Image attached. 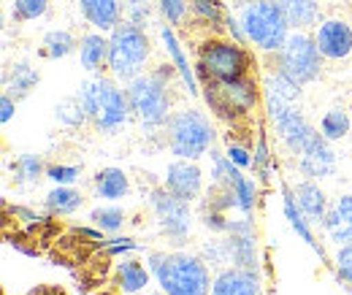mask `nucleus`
Segmentation results:
<instances>
[{
    "label": "nucleus",
    "mask_w": 352,
    "mask_h": 295,
    "mask_svg": "<svg viewBox=\"0 0 352 295\" xmlns=\"http://www.w3.org/2000/svg\"><path fill=\"white\" fill-rule=\"evenodd\" d=\"M204 98L209 103V109L228 120L230 125H241L250 111H255V103H258V82L252 76H241V79H233V82H212L206 79L204 82Z\"/></svg>",
    "instance_id": "obj_8"
},
{
    "label": "nucleus",
    "mask_w": 352,
    "mask_h": 295,
    "mask_svg": "<svg viewBox=\"0 0 352 295\" xmlns=\"http://www.w3.org/2000/svg\"><path fill=\"white\" fill-rule=\"evenodd\" d=\"M276 54H279V71L287 74L296 85L314 82L320 76V68L325 60L317 49L314 36H307L304 30H293Z\"/></svg>",
    "instance_id": "obj_10"
},
{
    "label": "nucleus",
    "mask_w": 352,
    "mask_h": 295,
    "mask_svg": "<svg viewBox=\"0 0 352 295\" xmlns=\"http://www.w3.org/2000/svg\"><path fill=\"white\" fill-rule=\"evenodd\" d=\"M54 117H57L60 125H65V127H82L89 120L87 109H85V103H82L79 95L63 98V100L54 106Z\"/></svg>",
    "instance_id": "obj_31"
},
{
    "label": "nucleus",
    "mask_w": 352,
    "mask_h": 295,
    "mask_svg": "<svg viewBox=\"0 0 352 295\" xmlns=\"http://www.w3.org/2000/svg\"><path fill=\"white\" fill-rule=\"evenodd\" d=\"M82 173V166H65V163H54L46 168V179H52L54 184H63V187H71Z\"/></svg>",
    "instance_id": "obj_37"
},
{
    "label": "nucleus",
    "mask_w": 352,
    "mask_h": 295,
    "mask_svg": "<svg viewBox=\"0 0 352 295\" xmlns=\"http://www.w3.org/2000/svg\"><path fill=\"white\" fill-rule=\"evenodd\" d=\"M82 206H85V195H82L79 190H74V187L57 184V187L46 195V211H49L52 217H68V214L79 211Z\"/></svg>",
    "instance_id": "obj_25"
},
{
    "label": "nucleus",
    "mask_w": 352,
    "mask_h": 295,
    "mask_svg": "<svg viewBox=\"0 0 352 295\" xmlns=\"http://www.w3.org/2000/svg\"><path fill=\"white\" fill-rule=\"evenodd\" d=\"M46 8H49V0H14L11 17L14 22H33L44 17Z\"/></svg>",
    "instance_id": "obj_34"
},
{
    "label": "nucleus",
    "mask_w": 352,
    "mask_h": 295,
    "mask_svg": "<svg viewBox=\"0 0 352 295\" xmlns=\"http://www.w3.org/2000/svg\"><path fill=\"white\" fill-rule=\"evenodd\" d=\"M261 293V279L255 271L247 268H225L212 282V295H258Z\"/></svg>",
    "instance_id": "obj_15"
},
{
    "label": "nucleus",
    "mask_w": 352,
    "mask_h": 295,
    "mask_svg": "<svg viewBox=\"0 0 352 295\" xmlns=\"http://www.w3.org/2000/svg\"><path fill=\"white\" fill-rule=\"evenodd\" d=\"M252 57L244 49V43L228 41V39H206L198 46V79L206 82H233L241 76H250Z\"/></svg>",
    "instance_id": "obj_5"
},
{
    "label": "nucleus",
    "mask_w": 352,
    "mask_h": 295,
    "mask_svg": "<svg viewBox=\"0 0 352 295\" xmlns=\"http://www.w3.org/2000/svg\"><path fill=\"white\" fill-rule=\"evenodd\" d=\"M282 204H285V217H287V222H290V228L307 241V247H311L317 254H322V250H320V244L314 241V236H311V230H309V222L307 217H304V211L298 209V204H296V193L290 190V187H285L282 190Z\"/></svg>",
    "instance_id": "obj_24"
},
{
    "label": "nucleus",
    "mask_w": 352,
    "mask_h": 295,
    "mask_svg": "<svg viewBox=\"0 0 352 295\" xmlns=\"http://www.w3.org/2000/svg\"><path fill=\"white\" fill-rule=\"evenodd\" d=\"M149 206L157 217V225L160 230L174 241L182 244V239L190 233V222H192V214H190V204L176 198L174 193H168L166 187H155L149 193Z\"/></svg>",
    "instance_id": "obj_11"
},
{
    "label": "nucleus",
    "mask_w": 352,
    "mask_h": 295,
    "mask_svg": "<svg viewBox=\"0 0 352 295\" xmlns=\"http://www.w3.org/2000/svg\"><path fill=\"white\" fill-rule=\"evenodd\" d=\"M268 163H271L268 144H265L263 135H258V144H255V152H252V168L258 171L261 179H268Z\"/></svg>",
    "instance_id": "obj_41"
},
{
    "label": "nucleus",
    "mask_w": 352,
    "mask_h": 295,
    "mask_svg": "<svg viewBox=\"0 0 352 295\" xmlns=\"http://www.w3.org/2000/svg\"><path fill=\"white\" fill-rule=\"evenodd\" d=\"M265 95H274V98H282L287 103H298L301 106V85H296L287 74H282L279 68L274 74H268L263 82Z\"/></svg>",
    "instance_id": "obj_28"
},
{
    "label": "nucleus",
    "mask_w": 352,
    "mask_h": 295,
    "mask_svg": "<svg viewBox=\"0 0 352 295\" xmlns=\"http://www.w3.org/2000/svg\"><path fill=\"white\" fill-rule=\"evenodd\" d=\"M225 155L230 157V163H233V166H239L241 171L252 168V149H250L247 144L228 138V152H225Z\"/></svg>",
    "instance_id": "obj_38"
},
{
    "label": "nucleus",
    "mask_w": 352,
    "mask_h": 295,
    "mask_svg": "<svg viewBox=\"0 0 352 295\" xmlns=\"http://www.w3.org/2000/svg\"><path fill=\"white\" fill-rule=\"evenodd\" d=\"M30 295H65L60 287H54V285H44V287H36Z\"/></svg>",
    "instance_id": "obj_45"
},
{
    "label": "nucleus",
    "mask_w": 352,
    "mask_h": 295,
    "mask_svg": "<svg viewBox=\"0 0 352 295\" xmlns=\"http://www.w3.org/2000/svg\"><path fill=\"white\" fill-rule=\"evenodd\" d=\"M190 6H192L195 17H198L204 25H209V28H220V25H225L222 3H217V0H192Z\"/></svg>",
    "instance_id": "obj_35"
},
{
    "label": "nucleus",
    "mask_w": 352,
    "mask_h": 295,
    "mask_svg": "<svg viewBox=\"0 0 352 295\" xmlns=\"http://www.w3.org/2000/svg\"><path fill=\"white\" fill-rule=\"evenodd\" d=\"M290 30H307V28H317L320 19V6L317 0H276Z\"/></svg>",
    "instance_id": "obj_22"
},
{
    "label": "nucleus",
    "mask_w": 352,
    "mask_h": 295,
    "mask_svg": "<svg viewBox=\"0 0 352 295\" xmlns=\"http://www.w3.org/2000/svg\"><path fill=\"white\" fill-rule=\"evenodd\" d=\"M133 250H135V241L133 239H109L100 247V252L106 254V257H114V254L120 252H133Z\"/></svg>",
    "instance_id": "obj_43"
},
{
    "label": "nucleus",
    "mask_w": 352,
    "mask_h": 295,
    "mask_svg": "<svg viewBox=\"0 0 352 295\" xmlns=\"http://www.w3.org/2000/svg\"><path fill=\"white\" fill-rule=\"evenodd\" d=\"M350 114L347 111H342V109H331V111H325L322 114V120H320V133L333 144V141H342V138H347V133H350Z\"/></svg>",
    "instance_id": "obj_32"
},
{
    "label": "nucleus",
    "mask_w": 352,
    "mask_h": 295,
    "mask_svg": "<svg viewBox=\"0 0 352 295\" xmlns=\"http://www.w3.org/2000/svg\"><path fill=\"white\" fill-rule=\"evenodd\" d=\"M79 98L87 109L89 122L98 127L100 133H117L120 127L128 122L131 103L128 92L120 89L109 79H87L79 87Z\"/></svg>",
    "instance_id": "obj_4"
},
{
    "label": "nucleus",
    "mask_w": 352,
    "mask_h": 295,
    "mask_svg": "<svg viewBox=\"0 0 352 295\" xmlns=\"http://www.w3.org/2000/svg\"><path fill=\"white\" fill-rule=\"evenodd\" d=\"M82 17L87 19L89 25L103 33V30H114L122 19V3L120 0H79Z\"/></svg>",
    "instance_id": "obj_19"
},
{
    "label": "nucleus",
    "mask_w": 352,
    "mask_h": 295,
    "mask_svg": "<svg viewBox=\"0 0 352 295\" xmlns=\"http://www.w3.org/2000/svg\"><path fill=\"white\" fill-rule=\"evenodd\" d=\"M38 82H41L38 71L33 65H28V63H14V65H6L3 68V87H6L3 92H8L16 100L28 98Z\"/></svg>",
    "instance_id": "obj_20"
},
{
    "label": "nucleus",
    "mask_w": 352,
    "mask_h": 295,
    "mask_svg": "<svg viewBox=\"0 0 352 295\" xmlns=\"http://www.w3.org/2000/svg\"><path fill=\"white\" fill-rule=\"evenodd\" d=\"M46 173L44 160L38 155H19L14 163H11V176L16 184H36L41 176Z\"/></svg>",
    "instance_id": "obj_29"
},
{
    "label": "nucleus",
    "mask_w": 352,
    "mask_h": 295,
    "mask_svg": "<svg viewBox=\"0 0 352 295\" xmlns=\"http://www.w3.org/2000/svg\"><path fill=\"white\" fill-rule=\"evenodd\" d=\"M89 219H92V225H95L98 230H103V233H117V230L125 225V211L120 209V206H114V204H109V206H98V209L89 211Z\"/></svg>",
    "instance_id": "obj_33"
},
{
    "label": "nucleus",
    "mask_w": 352,
    "mask_h": 295,
    "mask_svg": "<svg viewBox=\"0 0 352 295\" xmlns=\"http://www.w3.org/2000/svg\"><path fill=\"white\" fill-rule=\"evenodd\" d=\"M149 268L141 260H122L117 263V285L122 293H141L149 285Z\"/></svg>",
    "instance_id": "obj_26"
},
{
    "label": "nucleus",
    "mask_w": 352,
    "mask_h": 295,
    "mask_svg": "<svg viewBox=\"0 0 352 295\" xmlns=\"http://www.w3.org/2000/svg\"><path fill=\"white\" fill-rule=\"evenodd\" d=\"M14 111H16V98H11L8 92H3L0 95V122L8 125L11 117H14Z\"/></svg>",
    "instance_id": "obj_44"
},
{
    "label": "nucleus",
    "mask_w": 352,
    "mask_h": 295,
    "mask_svg": "<svg viewBox=\"0 0 352 295\" xmlns=\"http://www.w3.org/2000/svg\"><path fill=\"white\" fill-rule=\"evenodd\" d=\"M322 228L333 244H352V195H342L328 209Z\"/></svg>",
    "instance_id": "obj_18"
},
{
    "label": "nucleus",
    "mask_w": 352,
    "mask_h": 295,
    "mask_svg": "<svg viewBox=\"0 0 352 295\" xmlns=\"http://www.w3.org/2000/svg\"><path fill=\"white\" fill-rule=\"evenodd\" d=\"M149 271L166 295H212V276L204 257L187 252H152Z\"/></svg>",
    "instance_id": "obj_1"
},
{
    "label": "nucleus",
    "mask_w": 352,
    "mask_h": 295,
    "mask_svg": "<svg viewBox=\"0 0 352 295\" xmlns=\"http://www.w3.org/2000/svg\"><path fill=\"white\" fill-rule=\"evenodd\" d=\"M79 63L89 74L109 65V39H103L100 33H87L79 43Z\"/></svg>",
    "instance_id": "obj_23"
},
{
    "label": "nucleus",
    "mask_w": 352,
    "mask_h": 295,
    "mask_svg": "<svg viewBox=\"0 0 352 295\" xmlns=\"http://www.w3.org/2000/svg\"><path fill=\"white\" fill-rule=\"evenodd\" d=\"M163 187L168 193H174L176 198L182 201H195L201 195V187H204V176L201 168L195 166V160H174L168 168H166V182Z\"/></svg>",
    "instance_id": "obj_14"
},
{
    "label": "nucleus",
    "mask_w": 352,
    "mask_h": 295,
    "mask_svg": "<svg viewBox=\"0 0 352 295\" xmlns=\"http://www.w3.org/2000/svg\"><path fill=\"white\" fill-rule=\"evenodd\" d=\"M314 41L325 60H344L352 52V28L344 19H325L317 25Z\"/></svg>",
    "instance_id": "obj_13"
},
{
    "label": "nucleus",
    "mask_w": 352,
    "mask_h": 295,
    "mask_svg": "<svg viewBox=\"0 0 352 295\" xmlns=\"http://www.w3.org/2000/svg\"><path fill=\"white\" fill-rule=\"evenodd\" d=\"M265 109H268V120L274 122V130L279 133V138L293 155L301 157L309 146H314L322 138V133H317V127L307 122L298 103H287L282 98L265 95Z\"/></svg>",
    "instance_id": "obj_9"
},
{
    "label": "nucleus",
    "mask_w": 352,
    "mask_h": 295,
    "mask_svg": "<svg viewBox=\"0 0 352 295\" xmlns=\"http://www.w3.org/2000/svg\"><path fill=\"white\" fill-rule=\"evenodd\" d=\"M168 133V149L176 160H198L206 152H212L214 144V127L204 111L187 109L176 111L166 122Z\"/></svg>",
    "instance_id": "obj_7"
},
{
    "label": "nucleus",
    "mask_w": 352,
    "mask_h": 295,
    "mask_svg": "<svg viewBox=\"0 0 352 295\" xmlns=\"http://www.w3.org/2000/svg\"><path fill=\"white\" fill-rule=\"evenodd\" d=\"M333 265H336V274H339L344 282L352 285V244H342V247L336 250Z\"/></svg>",
    "instance_id": "obj_40"
},
{
    "label": "nucleus",
    "mask_w": 352,
    "mask_h": 295,
    "mask_svg": "<svg viewBox=\"0 0 352 295\" xmlns=\"http://www.w3.org/2000/svg\"><path fill=\"white\" fill-rule=\"evenodd\" d=\"M228 263L236 268H247L258 274V244H255V228L252 219H230L228 233L222 239Z\"/></svg>",
    "instance_id": "obj_12"
},
{
    "label": "nucleus",
    "mask_w": 352,
    "mask_h": 295,
    "mask_svg": "<svg viewBox=\"0 0 352 295\" xmlns=\"http://www.w3.org/2000/svg\"><path fill=\"white\" fill-rule=\"evenodd\" d=\"M149 54H152V46H149L144 28L122 19L111 30V36H109V71L114 79L133 82L135 76H141Z\"/></svg>",
    "instance_id": "obj_6"
},
{
    "label": "nucleus",
    "mask_w": 352,
    "mask_h": 295,
    "mask_svg": "<svg viewBox=\"0 0 352 295\" xmlns=\"http://www.w3.org/2000/svg\"><path fill=\"white\" fill-rule=\"evenodd\" d=\"M146 295H166V293H163V290H160V293H146Z\"/></svg>",
    "instance_id": "obj_46"
},
{
    "label": "nucleus",
    "mask_w": 352,
    "mask_h": 295,
    "mask_svg": "<svg viewBox=\"0 0 352 295\" xmlns=\"http://www.w3.org/2000/svg\"><path fill=\"white\" fill-rule=\"evenodd\" d=\"M160 11H163V17L168 19L171 28L184 25V19H187V0H160Z\"/></svg>",
    "instance_id": "obj_39"
},
{
    "label": "nucleus",
    "mask_w": 352,
    "mask_h": 295,
    "mask_svg": "<svg viewBox=\"0 0 352 295\" xmlns=\"http://www.w3.org/2000/svg\"><path fill=\"white\" fill-rule=\"evenodd\" d=\"M171 65L163 63L157 71H144L141 76H135L128 82V103H131V114L146 127H157L168 122V111H171Z\"/></svg>",
    "instance_id": "obj_2"
},
{
    "label": "nucleus",
    "mask_w": 352,
    "mask_h": 295,
    "mask_svg": "<svg viewBox=\"0 0 352 295\" xmlns=\"http://www.w3.org/2000/svg\"><path fill=\"white\" fill-rule=\"evenodd\" d=\"M95 184V193L98 198L103 201H122L128 193H131V179L122 168H100L92 179Z\"/></svg>",
    "instance_id": "obj_21"
},
{
    "label": "nucleus",
    "mask_w": 352,
    "mask_h": 295,
    "mask_svg": "<svg viewBox=\"0 0 352 295\" xmlns=\"http://www.w3.org/2000/svg\"><path fill=\"white\" fill-rule=\"evenodd\" d=\"M241 3H244V0H241Z\"/></svg>",
    "instance_id": "obj_47"
},
{
    "label": "nucleus",
    "mask_w": 352,
    "mask_h": 295,
    "mask_svg": "<svg viewBox=\"0 0 352 295\" xmlns=\"http://www.w3.org/2000/svg\"><path fill=\"white\" fill-rule=\"evenodd\" d=\"M296 204H298V209L304 211V217H307L311 225H322L325 222V214H328V198H325V193H322V187L314 182V179H304V182H298L296 184Z\"/></svg>",
    "instance_id": "obj_16"
},
{
    "label": "nucleus",
    "mask_w": 352,
    "mask_h": 295,
    "mask_svg": "<svg viewBox=\"0 0 352 295\" xmlns=\"http://www.w3.org/2000/svg\"><path fill=\"white\" fill-rule=\"evenodd\" d=\"M76 39L68 30H49L41 41V57L46 60H63L68 54H74Z\"/></svg>",
    "instance_id": "obj_30"
},
{
    "label": "nucleus",
    "mask_w": 352,
    "mask_h": 295,
    "mask_svg": "<svg viewBox=\"0 0 352 295\" xmlns=\"http://www.w3.org/2000/svg\"><path fill=\"white\" fill-rule=\"evenodd\" d=\"M298 166L304 171V176L307 179H325V176H331L333 168H336V155H333V149H331V141L322 135L314 146H309L307 152L298 157Z\"/></svg>",
    "instance_id": "obj_17"
},
{
    "label": "nucleus",
    "mask_w": 352,
    "mask_h": 295,
    "mask_svg": "<svg viewBox=\"0 0 352 295\" xmlns=\"http://www.w3.org/2000/svg\"><path fill=\"white\" fill-rule=\"evenodd\" d=\"M239 25L247 41L261 52H279L290 36V25L276 0H244L239 11Z\"/></svg>",
    "instance_id": "obj_3"
},
{
    "label": "nucleus",
    "mask_w": 352,
    "mask_h": 295,
    "mask_svg": "<svg viewBox=\"0 0 352 295\" xmlns=\"http://www.w3.org/2000/svg\"><path fill=\"white\" fill-rule=\"evenodd\" d=\"M233 193H236L239 209L244 211V214H252V209H255V182H252V179H247V176H241V179L236 182Z\"/></svg>",
    "instance_id": "obj_36"
},
{
    "label": "nucleus",
    "mask_w": 352,
    "mask_h": 295,
    "mask_svg": "<svg viewBox=\"0 0 352 295\" xmlns=\"http://www.w3.org/2000/svg\"><path fill=\"white\" fill-rule=\"evenodd\" d=\"M160 36H163L166 49H168V54H171V60H174L176 74H179V76H182V82L187 85V92H190V95H198L195 74H192V68L187 65V57H184V52H182V46H179V41H176V36H174V28H171V25H166V28L160 30Z\"/></svg>",
    "instance_id": "obj_27"
},
{
    "label": "nucleus",
    "mask_w": 352,
    "mask_h": 295,
    "mask_svg": "<svg viewBox=\"0 0 352 295\" xmlns=\"http://www.w3.org/2000/svg\"><path fill=\"white\" fill-rule=\"evenodd\" d=\"M146 17H149V6H146V0H128V3H125V22L144 28Z\"/></svg>",
    "instance_id": "obj_42"
}]
</instances>
